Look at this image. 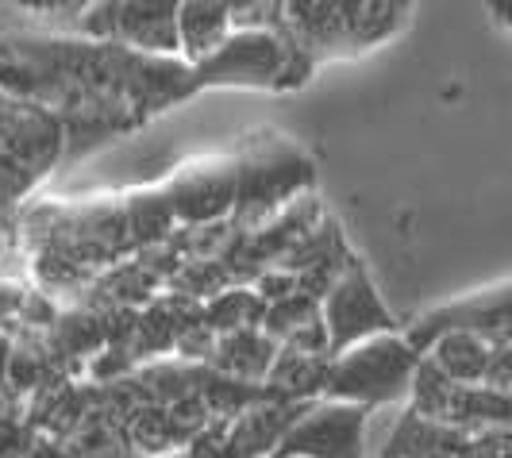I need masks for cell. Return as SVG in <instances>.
Here are the masks:
<instances>
[{"mask_svg":"<svg viewBox=\"0 0 512 458\" xmlns=\"http://www.w3.org/2000/svg\"><path fill=\"white\" fill-rule=\"evenodd\" d=\"M16 12H27V16H39V20H81L97 0H0Z\"/></svg>","mask_w":512,"mask_h":458,"instance_id":"e0dca14e","label":"cell"},{"mask_svg":"<svg viewBox=\"0 0 512 458\" xmlns=\"http://www.w3.org/2000/svg\"><path fill=\"white\" fill-rule=\"evenodd\" d=\"M16 428H27V401L12 385H0V435Z\"/></svg>","mask_w":512,"mask_h":458,"instance_id":"d6986e66","label":"cell"},{"mask_svg":"<svg viewBox=\"0 0 512 458\" xmlns=\"http://www.w3.org/2000/svg\"><path fill=\"white\" fill-rule=\"evenodd\" d=\"M235 178V224L255 231L285 201H293L301 189L312 185V162L282 135H266L235 162Z\"/></svg>","mask_w":512,"mask_h":458,"instance_id":"277c9868","label":"cell"},{"mask_svg":"<svg viewBox=\"0 0 512 458\" xmlns=\"http://www.w3.org/2000/svg\"><path fill=\"white\" fill-rule=\"evenodd\" d=\"M328 382H332V355H308V351L282 347L262 389L270 397H282V401L316 405L328 397Z\"/></svg>","mask_w":512,"mask_h":458,"instance_id":"4fadbf2b","label":"cell"},{"mask_svg":"<svg viewBox=\"0 0 512 458\" xmlns=\"http://www.w3.org/2000/svg\"><path fill=\"white\" fill-rule=\"evenodd\" d=\"M124 216H128V231L135 247H147V243H162L170 228H174V204L166 193H139L124 204Z\"/></svg>","mask_w":512,"mask_h":458,"instance_id":"2e32d148","label":"cell"},{"mask_svg":"<svg viewBox=\"0 0 512 458\" xmlns=\"http://www.w3.org/2000/svg\"><path fill=\"white\" fill-rule=\"evenodd\" d=\"M493 24H501L505 31H512V0H486Z\"/></svg>","mask_w":512,"mask_h":458,"instance_id":"7402d4cb","label":"cell"},{"mask_svg":"<svg viewBox=\"0 0 512 458\" xmlns=\"http://www.w3.org/2000/svg\"><path fill=\"white\" fill-rule=\"evenodd\" d=\"M181 0H97L77 27L101 43H120L151 58H178Z\"/></svg>","mask_w":512,"mask_h":458,"instance_id":"5b68a950","label":"cell"},{"mask_svg":"<svg viewBox=\"0 0 512 458\" xmlns=\"http://www.w3.org/2000/svg\"><path fill=\"white\" fill-rule=\"evenodd\" d=\"M308 77V51L293 31H231L220 51L193 66L197 89L239 85V89H293Z\"/></svg>","mask_w":512,"mask_h":458,"instance_id":"7a4b0ae2","label":"cell"},{"mask_svg":"<svg viewBox=\"0 0 512 458\" xmlns=\"http://www.w3.org/2000/svg\"><path fill=\"white\" fill-rule=\"evenodd\" d=\"M266 308L270 305L258 297V289L228 285L224 293H216L205 305V324L216 331V335H228V331H243V328H262Z\"/></svg>","mask_w":512,"mask_h":458,"instance_id":"9a60e30c","label":"cell"},{"mask_svg":"<svg viewBox=\"0 0 512 458\" xmlns=\"http://www.w3.org/2000/svg\"><path fill=\"white\" fill-rule=\"evenodd\" d=\"M185 458H235L228 439V424H208L205 432L185 447Z\"/></svg>","mask_w":512,"mask_h":458,"instance_id":"ac0fdd59","label":"cell"},{"mask_svg":"<svg viewBox=\"0 0 512 458\" xmlns=\"http://www.w3.org/2000/svg\"><path fill=\"white\" fill-rule=\"evenodd\" d=\"M509 393H512V389H509Z\"/></svg>","mask_w":512,"mask_h":458,"instance_id":"d4e9b609","label":"cell"},{"mask_svg":"<svg viewBox=\"0 0 512 458\" xmlns=\"http://www.w3.org/2000/svg\"><path fill=\"white\" fill-rule=\"evenodd\" d=\"M312 405L301 401H282V397H270L262 393L255 405L247 412H239L228 424V439L235 458H270L274 447L285 439V432L305 416Z\"/></svg>","mask_w":512,"mask_h":458,"instance_id":"30bf717a","label":"cell"},{"mask_svg":"<svg viewBox=\"0 0 512 458\" xmlns=\"http://www.w3.org/2000/svg\"><path fill=\"white\" fill-rule=\"evenodd\" d=\"M420 351L405 335L389 331L374 335L359 347L332 358V382H328V401H351V405L382 408L409 401L412 378L420 370Z\"/></svg>","mask_w":512,"mask_h":458,"instance_id":"3957f363","label":"cell"},{"mask_svg":"<svg viewBox=\"0 0 512 458\" xmlns=\"http://www.w3.org/2000/svg\"><path fill=\"white\" fill-rule=\"evenodd\" d=\"M443 331H474V335L489 339L493 347L512 343V281L509 285H497V289H486L478 297H466V301H455V305L447 308H436L432 316H424L412 331H405V339L420 355H428V347L436 343Z\"/></svg>","mask_w":512,"mask_h":458,"instance_id":"ba28073f","label":"cell"},{"mask_svg":"<svg viewBox=\"0 0 512 458\" xmlns=\"http://www.w3.org/2000/svg\"><path fill=\"white\" fill-rule=\"evenodd\" d=\"M0 101H4V85H0Z\"/></svg>","mask_w":512,"mask_h":458,"instance_id":"cb8c5ba5","label":"cell"},{"mask_svg":"<svg viewBox=\"0 0 512 458\" xmlns=\"http://www.w3.org/2000/svg\"><path fill=\"white\" fill-rule=\"evenodd\" d=\"M278 351L282 347L262 328L228 331V335H216V347H212L205 366L224 374V378H235V382L262 385L270 378V366H274Z\"/></svg>","mask_w":512,"mask_h":458,"instance_id":"7c38bea8","label":"cell"},{"mask_svg":"<svg viewBox=\"0 0 512 458\" xmlns=\"http://www.w3.org/2000/svg\"><path fill=\"white\" fill-rule=\"evenodd\" d=\"M366 420V405L324 397L285 432L270 458H366Z\"/></svg>","mask_w":512,"mask_h":458,"instance_id":"52a82bcc","label":"cell"},{"mask_svg":"<svg viewBox=\"0 0 512 458\" xmlns=\"http://www.w3.org/2000/svg\"><path fill=\"white\" fill-rule=\"evenodd\" d=\"M235 162H201L181 170L178 181L166 189L174 216L185 224H212L235 212Z\"/></svg>","mask_w":512,"mask_h":458,"instance_id":"9c48e42d","label":"cell"},{"mask_svg":"<svg viewBox=\"0 0 512 458\" xmlns=\"http://www.w3.org/2000/svg\"><path fill=\"white\" fill-rule=\"evenodd\" d=\"M493 343L474 335V331H443L428 347V358L439 370L459 385H486L489 362H493Z\"/></svg>","mask_w":512,"mask_h":458,"instance_id":"5bb4252c","label":"cell"},{"mask_svg":"<svg viewBox=\"0 0 512 458\" xmlns=\"http://www.w3.org/2000/svg\"><path fill=\"white\" fill-rule=\"evenodd\" d=\"M235 31L228 0H181L178 4V58L201 66L220 51Z\"/></svg>","mask_w":512,"mask_h":458,"instance_id":"8fae6325","label":"cell"},{"mask_svg":"<svg viewBox=\"0 0 512 458\" xmlns=\"http://www.w3.org/2000/svg\"><path fill=\"white\" fill-rule=\"evenodd\" d=\"M0 255H4V220H0Z\"/></svg>","mask_w":512,"mask_h":458,"instance_id":"603a6c76","label":"cell"},{"mask_svg":"<svg viewBox=\"0 0 512 458\" xmlns=\"http://www.w3.org/2000/svg\"><path fill=\"white\" fill-rule=\"evenodd\" d=\"M66 147V128L47 104L4 93L0 101V220L51 174Z\"/></svg>","mask_w":512,"mask_h":458,"instance_id":"6da1fadb","label":"cell"},{"mask_svg":"<svg viewBox=\"0 0 512 458\" xmlns=\"http://www.w3.org/2000/svg\"><path fill=\"white\" fill-rule=\"evenodd\" d=\"M24 458H77L74 447L66 443V439H51V435H31V443H27V455Z\"/></svg>","mask_w":512,"mask_h":458,"instance_id":"ffe728a7","label":"cell"},{"mask_svg":"<svg viewBox=\"0 0 512 458\" xmlns=\"http://www.w3.org/2000/svg\"><path fill=\"white\" fill-rule=\"evenodd\" d=\"M12 351H16V339H12V331L0 328V385H8V370H12Z\"/></svg>","mask_w":512,"mask_h":458,"instance_id":"44dd1931","label":"cell"},{"mask_svg":"<svg viewBox=\"0 0 512 458\" xmlns=\"http://www.w3.org/2000/svg\"><path fill=\"white\" fill-rule=\"evenodd\" d=\"M320 316H324V328H328L332 358H339L343 351H351V347H359L366 339H374V335L397 331V320L389 316V308L382 305L374 281L366 278V270H362L355 258L347 262V270L324 293Z\"/></svg>","mask_w":512,"mask_h":458,"instance_id":"8992f818","label":"cell"}]
</instances>
